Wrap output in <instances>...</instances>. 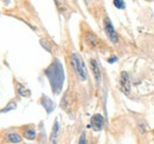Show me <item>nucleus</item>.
Instances as JSON below:
<instances>
[{"label": "nucleus", "mask_w": 154, "mask_h": 144, "mask_svg": "<svg viewBox=\"0 0 154 144\" xmlns=\"http://www.w3.org/2000/svg\"><path fill=\"white\" fill-rule=\"evenodd\" d=\"M45 76L49 78L50 84H51V89L52 91L58 94L62 88H63V83H64V70H63V65L62 63L56 59L46 70H45Z\"/></svg>", "instance_id": "nucleus-1"}, {"label": "nucleus", "mask_w": 154, "mask_h": 144, "mask_svg": "<svg viewBox=\"0 0 154 144\" xmlns=\"http://www.w3.org/2000/svg\"><path fill=\"white\" fill-rule=\"evenodd\" d=\"M71 64L76 71L77 76L81 80H87L88 78V72L85 69V65H84V62L83 59L79 57V54L76 52H72L71 53Z\"/></svg>", "instance_id": "nucleus-2"}, {"label": "nucleus", "mask_w": 154, "mask_h": 144, "mask_svg": "<svg viewBox=\"0 0 154 144\" xmlns=\"http://www.w3.org/2000/svg\"><path fill=\"white\" fill-rule=\"evenodd\" d=\"M103 24H104V31H106V34H107V37L110 39V41H113L114 44H116V43L119 41V37H117L115 30H114V27H113V24H112L110 19L104 18V20H103Z\"/></svg>", "instance_id": "nucleus-3"}, {"label": "nucleus", "mask_w": 154, "mask_h": 144, "mask_svg": "<svg viewBox=\"0 0 154 144\" xmlns=\"http://www.w3.org/2000/svg\"><path fill=\"white\" fill-rule=\"evenodd\" d=\"M103 123H104V119H103V116H102V115L95 113V115L91 117V125H93V129H94L95 131L102 130Z\"/></svg>", "instance_id": "nucleus-4"}, {"label": "nucleus", "mask_w": 154, "mask_h": 144, "mask_svg": "<svg viewBox=\"0 0 154 144\" xmlns=\"http://www.w3.org/2000/svg\"><path fill=\"white\" fill-rule=\"evenodd\" d=\"M42 105L44 106V109L46 110L48 113L52 112V110L55 109V103H54L49 97H46V96H43V97H42Z\"/></svg>", "instance_id": "nucleus-5"}, {"label": "nucleus", "mask_w": 154, "mask_h": 144, "mask_svg": "<svg viewBox=\"0 0 154 144\" xmlns=\"http://www.w3.org/2000/svg\"><path fill=\"white\" fill-rule=\"evenodd\" d=\"M58 132H59V121H58V118H57V119L55 121V125H54L51 136H50V144H57Z\"/></svg>", "instance_id": "nucleus-6"}, {"label": "nucleus", "mask_w": 154, "mask_h": 144, "mask_svg": "<svg viewBox=\"0 0 154 144\" xmlns=\"http://www.w3.org/2000/svg\"><path fill=\"white\" fill-rule=\"evenodd\" d=\"M121 88H122V90L126 91V92H128L129 91V77H128V74H127V72H122V76H121Z\"/></svg>", "instance_id": "nucleus-7"}, {"label": "nucleus", "mask_w": 154, "mask_h": 144, "mask_svg": "<svg viewBox=\"0 0 154 144\" xmlns=\"http://www.w3.org/2000/svg\"><path fill=\"white\" fill-rule=\"evenodd\" d=\"M90 65H91V71L94 73L95 78H96L97 82L101 80V71L98 69V65H97V62L95 59H90Z\"/></svg>", "instance_id": "nucleus-8"}, {"label": "nucleus", "mask_w": 154, "mask_h": 144, "mask_svg": "<svg viewBox=\"0 0 154 144\" xmlns=\"http://www.w3.org/2000/svg\"><path fill=\"white\" fill-rule=\"evenodd\" d=\"M85 40H87V43H88V45L89 46H91V47H96L97 45H98V39H97V37L94 34V33H89V34H87L85 37Z\"/></svg>", "instance_id": "nucleus-9"}, {"label": "nucleus", "mask_w": 154, "mask_h": 144, "mask_svg": "<svg viewBox=\"0 0 154 144\" xmlns=\"http://www.w3.org/2000/svg\"><path fill=\"white\" fill-rule=\"evenodd\" d=\"M7 141L11 143H20L21 142V137L20 135L16 134V132H11L7 135Z\"/></svg>", "instance_id": "nucleus-10"}, {"label": "nucleus", "mask_w": 154, "mask_h": 144, "mask_svg": "<svg viewBox=\"0 0 154 144\" xmlns=\"http://www.w3.org/2000/svg\"><path fill=\"white\" fill-rule=\"evenodd\" d=\"M24 136H25L27 140H35V137H36V130H35L33 128L24 129Z\"/></svg>", "instance_id": "nucleus-11"}, {"label": "nucleus", "mask_w": 154, "mask_h": 144, "mask_svg": "<svg viewBox=\"0 0 154 144\" xmlns=\"http://www.w3.org/2000/svg\"><path fill=\"white\" fill-rule=\"evenodd\" d=\"M17 86H18V93L20 96H23V97H29L30 96V91L27 89H25L21 84H17Z\"/></svg>", "instance_id": "nucleus-12"}, {"label": "nucleus", "mask_w": 154, "mask_h": 144, "mask_svg": "<svg viewBox=\"0 0 154 144\" xmlns=\"http://www.w3.org/2000/svg\"><path fill=\"white\" fill-rule=\"evenodd\" d=\"M113 4L115 5L117 8H121V10H123V8H125V1H119V0H114V1H113Z\"/></svg>", "instance_id": "nucleus-13"}, {"label": "nucleus", "mask_w": 154, "mask_h": 144, "mask_svg": "<svg viewBox=\"0 0 154 144\" xmlns=\"http://www.w3.org/2000/svg\"><path fill=\"white\" fill-rule=\"evenodd\" d=\"M78 144H87V136H85V134H84V132H82V135L79 136Z\"/></svg>", "instance_id": "nucleus-14"}, {"label": "nucleus", "mask_w": 154, "mask_h": 144, "mask_svg": "<svg viewBox=\"0 0 154 144\" xmlns=\"http://www.w3.org/2000/svg\"><path fill=\"white\" fill-rule=\"evenodd\" d=\"M16 106H17V105H16V103H10L6 108L2 109V112H5V111H10V110H12V109H16Z\"/></svg>", "instance_id": "nucleus-15"}, {"label": "nucleus", "mask_w": 154, "mask_h": 144, "mask_svg": "<svg viewBox=\"0 0 154 144\" xmlns=\"http://www.w3.org/2000/svg\"><path fill=\"white\" fill-rule=\"evenodd\" d=\"M116 59H117V58H116V57H113V58H112V59H109V63H112V62H115Z\"/></svg>", "instance_id": "nucleus-16"}]
</instances>
